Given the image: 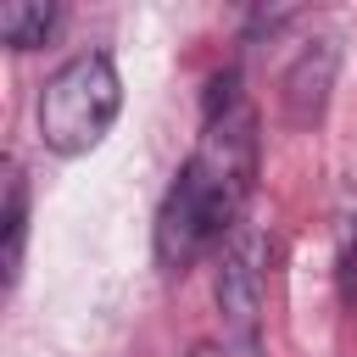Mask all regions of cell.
I'll return each instance as SVG.
<instances>
[{
    "instance_id": "cell-6",
    "label": "cell",
    "mask_w": 357,
    "mask_h": 357,
    "mask_svg": "<svg viewBox=\"0 0 357 357\" xmlns=\"http://www.w3.org/2000/svg\"><path fill=\"white\" fill-rule=\"evenodd\" d=\"M50 28H56V6H50V0H6V6H0V39L17 45V50L45 45Z\"/></svg>"
},
{
    "instance_id": "cell-1",
    "label": "cell",
    "mask_w": 357,
    "mask_h": 357,
    "mask_svg": "<svg viewBox=\"0 0 357 357\" xmlns=\"http://www.w3.org/2000/svg\"><path fill=\"white\" fill-rule=\"evenodd\" d=\"M257 184V112L240 95V78L223 73L206 89V123L156 212V262L184 273L201 251L240 229V212Z\"/></svg>"
},
{
    "instance_id": "cell-5",
    "label": "cell",
    "mask_w": 357,
    "mask_h": 357,
    "mask_svg": "<svg viewBox=\"0 0 357 357\" xmlns=\"http://www.w3.org/2000/svg\"><path fill=\"white\" fill-rule=\"evenodd\" d=\"M22 245H28V178H22V167L11 162V167H6V251H0L6 290H11L17 273H22Z\"/></svg>"
},
{
    "instance_id": "cell-4",
    "label": "cell",
    "mask_w": 357,
    "mask_h": 357,
    "mask_svg": "<svg viewBox=\"0 0 357 357\" xmlns=\"http://www.w3.org/2000/svg\"><path fill=\"white\" fill-rule=\"evenodd\" d=\"M335 67H340L335 39H312V45L296 50V61L284 67V89H279V95H284V123H290V128H307V123L324 117L329 89H335Z\"/></svg>"
},
{
    "instance_id": "cell-2",
    "label": "cell",
    "mask_w": 357,
    "mask_h": 357,
    "mask_svg": "<svg viewBox=\"0 0 357 357\" xmlns=\"http://www.w3.org/2000/svg\"><path fill=\"white\" fill-rule=\"evenodd\" d=\"M117 112H123V78H117V61H112L106 50H78V56H67V61L45 78L39 106H33L39 139H45V151H56V156H84V151H95V145L112 134Z\"/></svg>"
},
{
    "instance_id": "cell-7",
    "label": "cell",
    "mask_w": 357,
    "mask_h": 357,
    "mask_svg": "<svg viewBox=\"0 0 357 357\" xmlns=\"http://www.w3.org/2000/svg\"><path fill=\"white\" fill-rule=\"evenodd\" d=\"M190 357H218V346H195V351H190Z\"/></svg>"
},
{
    "instance_id": "cell-3",
    "label": "cell",
    "mask_w": 357,
    "mask_h": 357,
    "mask_svg": "<svg viewBox=\"0 0 357 357\" xmlns=\"http://www.w3.org/2000/svg\"><path fill=\"white\" fill-rule=\"evenodd\" d=\"M262 307H268V234L257 223H240L218 257V318L229 346H240L245 357L262 346Z\"/></svg>"
}]
</instances>
